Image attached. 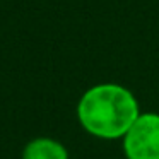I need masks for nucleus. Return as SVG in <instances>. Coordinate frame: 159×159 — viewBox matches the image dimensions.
I'll use <instances>...</instances> for the list:
<instances>
[{"label": "nucleus", "mask_w": 159, "mask_h": 159, "mask_svg": "<svg viewBox=\"0 0 159 159\" xmlns=\"http://www.w3.org/2000/svg\"><path fill=\"white\" fill-rule=\"evenodd\" d=\"M77 120L89 135L118 140L140 115V106L128 87L116 82L91 86L77 103Z\"/></svg>", "instance_id": "nucleus-1"}, {"label": "nucleus", "mask_w": 159, "mask_h": 159, "mask_svg": "<svg viewBox=\"0 0 159 159\" xmlns=\"http://www.w3.org/2000/svg\"><path fill=\"white\" fill-rule=\"evenodd\" d=\"M121 145L127 159H159V113L139 115L121 137Z\"/></svg>", "instance_id": "nucleus-2"}, {"label": "nucleus", "mask_w": 159, "mask_h": 159, "mask_svg": "<svg viewBox=\"0 0 159 159\" xmlns=\"http://www.w3.org/2000/svg\"><path fill=\"white\" fill-rule=\"evenodd\" d=\"M21 159H69V151L57 139L36 137L24 145Z\"/></svg>", "instance_id": "nucleus-3"}]
</instances>
